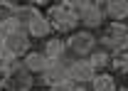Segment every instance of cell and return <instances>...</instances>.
<instances>
[{"instance_id": "e0dca14e", "label": "cell", "mask_w": 128, "mask_h": 91, "mask_svg": "<svg viewBox=\"0 0 128 91\" xmlns=\"http://www.w3.org/2000/svg\"><path fill=\"white\" fill-rule=\"evenodd\" d=\"M72 91H91L89 84H72Z\"/></svg>"}, {"instance_id": "5bb4252c", "label": "cell", "mask_w": 128, "mask_h": 91, "mask_svg": "<svg viewBox=\"0 0 128 91\" xmlns=\"http://www.w3.org/2000/svg\"><path fill=\"white\" fill-rule=\"evenodd\" d=\"M89 62H91V66H94L96 74H98V72H106V69H108V64H111V54H108L106 49H101V47H98L94 54L89 57Z\"/></svg>"}, {"instance_id": "6da1fadb", "label": "cell", "mask_w": 128, "mask_h": 91, "mask_svg": "<svg viewBox=\"0 0 128 91\" xmlns=\"http://www.w3.org/2000/svg\"><path fill=\"white\" fill-rule=\"evenodd\" d=\"M30 49H32V40L25 27L12 22L0 30V52L8 62H20Z\"/></svg>"}, {"instance_id": "3957f363", "label": "cell", "mask_w": 128, "mask_h": 91, "mask_svg": "<svg viewBox=\"0 0 128 91\" xmlns=\"http://www.w3.org/2000/svg\"><path fill=\"white\" fill-rule=\"evenodd\" d=\"M98 47L106 49L108 54H118V52H128V25L126 22H106L98 34Z\"/></svg>"}, {"instance_id": "7c38bea8", "label": "cell", "mask_w": 128, "mask_h": 91, "mask_svg": "<svg viewBox=\"0 0 128 91\" xmlns=\"http://www.w3.org/2000/svg\"><path fill=\"white\" fill-rule=\"evenodd\" d=\"M104 15L108 22H126L128 20V0H108L104 2Z\"/></svg>"}, {"instance_id": "30bf717a", "label": "cell", "mask_w": 128, "mask_h": 91, "mask_svg": "<svg viewBox=\"0 0 128 91\" xmlns=\"http://www.w3.org/2000/svg\"><path fill=\"white\" fill-rule=\"evenodd\" d=\"M20 62H22V66H25L30 74H34V76H42L44 72H47V66L52 64V62L42 54V49H30Z\"/></svg>"}, {"instance_id": "52a82bcc", "label": "cell", "mask_w": 128, "mask_h": 91, "mask_svg": "<svg viewBox=\"0 0 128 91\" xmlns=\"http://www.w3.org/2000/svg\"><path fill=\"white\" fill-rule=\"evenodd\" d=\"M96 69L89 59H66V79L69 84H91Z\"/></svg>"}, {"instance_id": "9c48e42d", "label": "cell", "mask_w": 128, "mask_h": 91, "mask_svg": "<svg viewBox=\"0 0 128 91\" xmlns=\"http://www.w3.org/2000/svg\"><path fill=\"white\" fill-rule=\"evenodd\" d=\"M40 81H42L47 89L69 84V79H66V62H52V64L47 66V72L40 76Z\"/></svg>"}, {"instance_id": "9a60e30c", "label": "cell", "mask_w": 128, "mask_h": 91, "mask_svg": "<svg viewBox=\"0 0 128 91\" xmlns=\"http://www.w3.org/2000/svg\"><path fill=\"white\" fill-rule=\"evenodd\" d=\"M15 12H17V5H12V2H5V0H0V30L15 22Z\"/></svg>"}, {"instance_id": "8992f818", "label": "cell", "mask_w": 128, "mask_h": 91, "mask_svg": "<svg viewBox=\"0 0 128 91\" xmlns=\"http://www.w3.org/2000/svg\"><path fill=\"white\" fill-rule=\"evenodd\" d=\"M76 12H79V25L84 30H101L104 22H106V15H104V5L101 2H94V0H84V2H76Z\"/></svg>"}, {"instance_id": "d6986e66", "label": "cell", "mask_w": 128, "mask_h": 91, "mask_svg": "<svg viewBox=\"0 0 128 91\" xmlns=\"http://www.w3.org/2000/svg\"><path fill=\"white\" fill-rule=\"evenodd\" d=\"M118 91H128V86H118Z\"/></svg>"}, {"instance_id": "277c9868", "label": "cell", "mask_w": 128, "mask_h": 91, "mask_svg": "<svg viewBox=\"0 0 128 91\" xmlns=\"http://www.w3.org/2000/svg\"><path fill=\"white\" fill-rule=\"evenodd\" d=\"M64 42H66V54L72 59H89L98 49V40L91 30H76L72 34H66Z\"/></svg>"}, {"instance_id": "ac0fdd59", "label": "cell", "mask_w": 128, "mask_h": 91, "mask_svg": "<svg viewBox=\"0 0 128 91\" xmlns=\"http://www.w3.org/2000/svg\"><path fill=\"white\" fill-rule=\"evenodd\" d=\"M47 91H72V84H62V86H52Z\"/></svg>"}, {"instance_id": "5b68a950", "label": "cell", "mask_w": 128, "mask_h": 91, "mask_svg": "<svg viewBox=\"0 0 128 91\" xmlns=\"http://www.w3.org/2000/svg\"><path fill=\"white\" fill-rule=\"evenodd\" d=\"M2 79V84L8 86L10 91H32L34 89V74H30L25 66H22V62H12V64H8V69H5V74L0 76Z\"/></svg>"}, {"instance_id": "ba28073f", "label": "cell", "mask_w": 128, "mask_h": 91, "mask_svg": "<svg viewBox=\"0 0 128 91\" xmlns=\"http://www.w3.org/2000/svg\"><path fill=\"white\" fill-rule=\"evenodd\" d=\"M42 54H44L49 62H66V59H72V57L66 54V42H64V37H59V34H52L49 40H44Z\"/></svg>"}, {"instance_id": "4fadbf2b", "label": "cell", "mask_w": 128, "mask_h": 91, "mask_svg": "<svg viewBox=\"0 0 128 91\" xmlns=\"http://www.w3.org/2000/svg\"><path fill=\"white\" fill-rule=\"evenodd\" d=\"M89 86H91V91H118V81L111 72H98Z\"/></svg>"}, {"instance_id": "8fae6325", "label": "cell", "mask_w": 128, "mask_h": 91, "mask_svg": "<svg viewBox=\"0 0 128 91\" xmlns=\"http://www.w3.org/2000/svg\"><path fill=\"white\" fill-rule=\"evenodd\" d=\"M27 30V34H30V40H49L54 32H52V27H49V20L44 17V12L40 10L37 15L32 17V22L25 27Z\"/></svg>"}, {"instance_id": "7a4b0ae2", "label": "cell", "mask_w": 128, "mask_h": 91, "mask_svg": "<svg viewBox=\"0 0 128 91\" xmlns=\"http://www.w3.org/2000/svg\"><path fill=\"white\" fill-rule=\"evenodd\" d=\"M44 17L49 20V27L54 34H72L79 30V12L76 2H54L44 10Z\"/></svg>"}, {"instance_id": "2e32d148", "label": "cell", "mask_w": 128, "mask_h": 91, "mask_svg": "<svg viewBox=\"0 0 128 91\" xmlns=\"http://www.w3.org/2000/svg\"><path fill=\"white\" fill-rule=\"evenodd\" d=\"M113 74H128V52H118V54H111V64H108Z\"/></svg>"}, {"instance_id": "ffe728a7", "label": "cell", "mask_w": 128, "mask_h": 91, "mask_svg": "<svg viewBox=\"0 0 128 91\" xmlns=\"http://www.w3.org/2000/svg\"><path fill=\"white\" fill-rule=\"evenodd\" d=\"M32 91H40V89H32Z\"/></svg>"}]
</instances>
